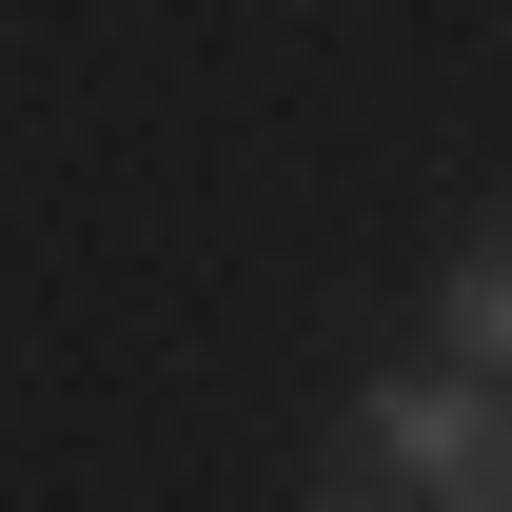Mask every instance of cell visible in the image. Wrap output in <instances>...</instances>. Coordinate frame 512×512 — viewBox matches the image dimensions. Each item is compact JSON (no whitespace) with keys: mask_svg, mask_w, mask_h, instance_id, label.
I'll return each instance as SVG.
<instances>
[{"mask_svg":"<svg viewBox=\"0 0 512 512\" xmlns=\"http://www.w3.org/2000/svg\"><path fill=\"white\" fill-rule=\"evenodd\" d=\"M316 512H512V394L473 355L434 375H355L316 434Z\"/></svg>","mask_w":512,"mask_h":512,"instance_id":"cell-1","label":"cell"},{"mask_svg":"<svg viewBox=\"0 0 512 512\" xmlns=\"http://www.w3.org/2000/svg\"><path fill=\"white\" fill-rule=\"evenodd\" d=\"M434 355H473V375L512 394V217H493L473 256H453V296H434Z\"/></svg>","mask_w":512,"mask_h":512,"instance_id":"cell-2","label":"cell"}]
</instances>
